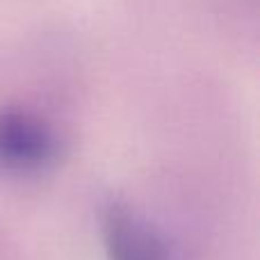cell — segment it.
Masks as SVG:
<instances>
[{"mask_svg":"<svg viewBox=\"0 0 260 260\" xmlns=\"http://www.w3.org/2000/svg\"><path fill=\"white\" fill-rule=\"evenodd\" d=\"M57 133L44 117L23 108L0 112V171L39 174L57 160Z\"/></svg>","mask_w":260,"mask_h":260,"instance_id":"cell-1","label":"cell"},{"mask_svg":"<svg viewBox=\"0 0 260 260\" xmlns=\"http://www.w3.org/2000/svg\"><path fill=\"white\" fill-rule=\"evenodd\" d=\"M101 238L108 260H174L160 231L121 197L101 208Z\"/></svg>","mask_w":260,"mask_h":260,"instance_id":"cell-2","label":"cell"}]
</instances>
